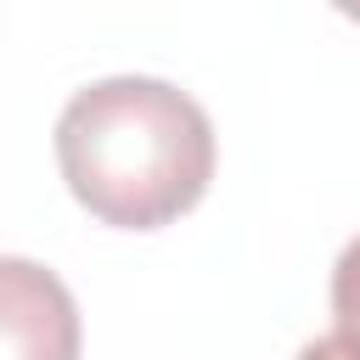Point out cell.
Listing matches in <instances>:
<instances>
[{"instance_id": "6da1fadb", "label": "cell", "mask_w": 360, "mask_h": 360, "mask_svg": "<svg viewBox=\"0 0 360 360\" xmlns=\"http://www.w3.org/2000/svg\"><path fill=\"white\" fill-rule=\"evenodd\" d=\"M56 163L79 208L118 231L180 219L214 180V124L169 79L112 73L68 96Z\"/></svg>"}, {"instance_id": "7a4b0ae2", "label": "cell", "mask_w": 360, "mask_h": 360, "mask_svg": "<svg viewBox=\"0 0 360 360\" xmlns=\"http://www.w3.org/2000/svg\"><path fill=\"white\" fill-rule=\"evenodd\" d=\"M0 360H79L73 292L34 259H0Z\"/></svg>"}, {"instance_id": "3957f363", "label": "cell", "mask_w": 360, "mask_h": 360, "mask_svg": "<svg viewBox=\"0 0 360 360\" xmlns=\"http://www.w3.org/2000/svg\"><path fill=\"white\" fill-rule=\"evenodd\" d=\"M332 315H338V332L360 338V236L332 264Z\"/></svg>"}, {"instance_id": "277c9868", "label": "cell", "mask_w": 360, "mask_h": 360, "mask_svg": "<svg viewBox=\"0 0 360 360\" xmlns=\"http://www.w3.org/2000/svg\"><path fill=\"white\" fill-rule=\"evenodd\" d=\"M298 360H360V338H349V332H326V338L304 343Z\"/></svg>"}, {"instance_id": "5b68a950", "label": "cell", "mask_w": 360, "mask_h": 360, "mask_svg": "<svg viewBox=\"0 0 360 360\" xmlns=\"http://www.w3.org/2000/svg\"><path fill=\"white\" fill-rule=\"evenodd\" d=\"M343 17H354V22H360V6H343Z\"/></svg>"}]
</instances>
